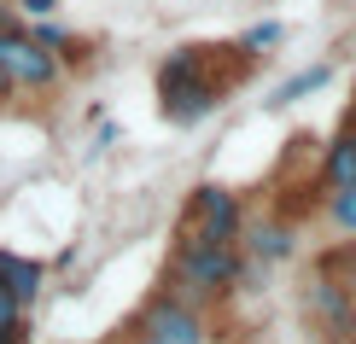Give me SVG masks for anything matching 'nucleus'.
<instances>
[{"label":"nucleus","mask_w":356,"mask_h":344,"mask_svg":"<svg viewBox=\"0 0 356 344\" xmlns=\"http://www.w3.org/2000/svg\"><path fill=\"white\" fill-rule=\"evenodd\" d=\"M251 70V47H175L158 70V99H164L170 123H199L204 111L222 106L234 82H245Z\"/></svg>","instance_id":"nucleus-1"},{"label":"nucleus","mask_w":356,"mask_h":344,"mask_svg":"<svg viewBox=\"0 0 356 344\" xmlns=\"http://www.w3.org/2000/svg\"><path fill=\"white\" fill-rule=\"evenodd\" d=\"M228 286H240V251H234V239L175 245V292L181 297H222Z\"/></svg>","instance_id":"nucleus-2"},{"label":"nucleus","mask_w":356,"mask_h":344,"mask_svg":"<svg viewBox=\"0 0 356 344\" xmlns=\"http://www.w3.org/2000/svg\"><path fill=\"white\" fill-rule=\"evenodd\" d=\"M240 228H245L240 199H234L228 187L204 181V187H193V199H187V216H181V228H175V245H204V239H240Z\"/></svg>","instance_id":"nucleus-3"},{"label":"nucleus","mask_w":356,"mask_h":344,"mask_svg":"<svg viewBox=\"0 0 356 344\" xmlns=\"http://www.w3.org/2000/svg\"><path fill=\"white\" fill-rule=\"evenodd\" d=\"M0 70H6L12 88H47L58 76V58H53V47H41L29 29L0 24Z\"/></svg>","instance_id":"nucleus-4"},{"label":"nucleus","mask_w":356,"mask_h":344,"mask_svg":"<svg viewBox=\"0 0 356 344\" xmlns=\"http://www.w3.org/2000/svg\"><path fill=\"white\" fill-rule=\"evenodd\" d=\"M140 338H152V344H211L204 338V321L193 316L181 297H158L140 316Z\"/></svg>","instance_id":"nucleus-5"},{"label":"nucleus","mask_w":356,"mask_h":344,"mask_svg":"<svg viewBox=\"0 0 356 344\" xmlns=\"http://www.w3.org/2000/svg\"><path fill=\"white\" fill-rule=\"evenodd\" d=\"M309 309H316V321H327L339 338H356V297L345 286H333L327 275H316V286H309Z\"/></svg>","instance_id":"nucleus-6"},{"label":"nucleus","mask_w":356,"mask_h":344,"mask_svg":"<svg viewBox=\"0 0 356 344\" xmlns=\"http://www.w3.org/2000/svg\"><path fill=\"white\" fill-rule=\"evenodd\" d=\"M41 280H47V268H41L35 257H18V251H0V286H6L18 304H35Z\"/></svg>","instance_id":"nucleus-7"},{"label":"nucleus","mask_w":356,"mask_h":344,"mask_svg":"<svg viewBox=\"0 0 356 344\" xmlns=\"http://www.w3.org/2000/svg\"><path fill=\"white\" fill-rule=\"evenodd\" d=\"M321 181H327V187H350V181H356V134H339V140L327 146Z\"/></svg>","instance_id":"nucleus-8"},{"label":"nucleus","mask_w":356,"mask_h":344,"mask_svg":"<svg viewBox=\"0 0 356 344\" xmlns=\"http://www.w3.org/2000/svg\"><path fill=\"white\" fill-rule=\"evenodd\" d=\"M327 76H333L327 65H309V70H298V76H286V82L275 88V99H269V106H292V99L316 94V88H327Z\"/></svg>","instance_id":"nucleus-9"},{"label":"nucleus","mask_w":356,"mask_h":344,"mask_svg":"<svg viewBox=\"0 0 356 344\" xmlns=\"http://www.w3.org/2000/svg\"><path fill=\"white\" fill-rule=\"evenodd\" d=\"M321 275H327L333 286H345V292L356 297V245H339V251H327V257H321Z\"/></svg>","instance_id":"nucleus-10"},{"label":"nucleus","mask_w":356,"mask_h":344,"mask_svg":"<svg viewBox=\"0 0 356 344\" xmlns=\"http://www.w3.org/2000/svg\"><path fill=\"white\" fill-rule=\"evenodd\" d=\"M24 338V304L0 286V344H18Z\"/></svg>","instance_id":"nucleus-11"},{"label":"nucleus","mask_w":356,"mask_h":344,"mask_svg":"<svg viewBox=\"0 0 356 344\" xmlns=\"http://www.w3.org/2000/svg\"><path fill=\"white\" fill-rule=\"evenodd\" d=\"M333 222L356 234V181L350 187H333Z\"/></svg>","instance_id":"nucleus-12"},{"label":"nucleus","mask_w":356,"mask_h":344,"mask_svg":"<svg viewBox=\"0 0 356 344\" xmlns=\"http://www.w3.org/2000/svg\"><path fill=\"white\" fill-rule=\"evenodd\" d=\"M251 251H257V257H286V234L280 228H257L251 234Z\"/></svg>","instance_id":"nucleus-13"},{"label":"nucleus","mask_w":356,"mask_h":344,"mask_svg":"<svg viewBox=\"0 0 356 344\" xmlns=\"http://www.w3.org/2000/svg\"><path fill=\"white\" fill-rule=\"evenodd\" d=\"M269 41H280V24H257L240 35V47H269Z\"/></svg>","instance_id":"nucleus-14"},{"label":"nucleus","mask_w":356,"mask_h":344,"mask_svg":"<svg viewBox=\"0 0 356 344\" xmlns=\"http://www.w3.org/2000/svg\"><path fill=\"white\" fill-rule=\"evenodd\" d=\"M18 12H29V18H53L58 0H18Z\"/></svg>","instance_id":"nucleus-15"},{"label":"nucleus","mask_w":356,"mask_h":344,"mask_svg":"<svg viewBox=\"0 0 356 344\" xmlns=\"http://www.w3.org/2000/svg\"><path fill=\"white\" fill-rule=\"evenodd\" d=\"M6 94H12V82H6V70H0V99H6Z\"/></svg>","instance_id":"nucleus-16"}]
</instances>
